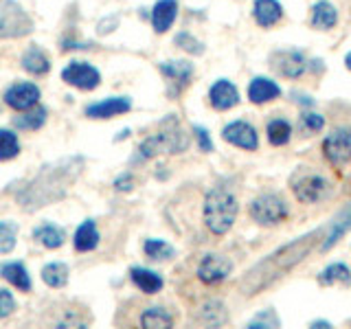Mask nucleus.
Listing matches in <instances>:
<instances>
[{"label":"nucleus","mask_w":351,"mask_h":329,"mask_svg":"<svg viewBox=\"0 0 351 329\" xmlns=\"http://www.w3.org/2000/svg\"><path fill=\"white\" fill-rule=\"evenodd\" d=\"M178 16V0H158L152 9V27L156 33L169 31Z\"/></svg>","instance_id":"obj_19"},{"label":"nucleus","mask_w":351,"mask_h":329,"mask_svg":"<svg viewBox=\"0 0 351 329\" xmlns=\"http://www.w3.org/2000/svg\"><path fill=\"white\" fill-rule=\"evenodd\" d=\"M62 80L69 86L80 88V90H95L101 84V75L88 62H71L62 71Z\"/></svg>","instance_id":"obj_11"},{"label":"nucleus","mask_w":351,"mask_h":329,"mask_svg":"<svg viewBox=\"0 0 351 329\" xmlns=\"http://www.w3.org/2000/svg\"><path fill=\"white\" fill-rule=\"evenodd\" d=\"M22 69L31 75H47L51 71V62L40 47H31L22 55Z\"/></svg>","instance_id":"obj_26"},{"label":"nucleus","mask_w":351,"mask_h":329,"mask_svg":"<svg viewBox=\"0 0 351 329\" xmlns=\"http://www.w3.org/2000/svg\"><path fill=\"white\" fill-rule=\"evenodd\" d=\"M312 27L318 29V31H327V29H334L336 22H338V11L332 3H327V0H318L312 7Z\"/></svg>","instance_id":"obj_21"},{"label":"nucleus","mask_w":351,"mask_h":329,"mask_svg":"<svg viewBox=\"0 0 351 329\" xmlns=\"http://www.w3.org/2000/svg\"><path fill=\"white\" fill-rule=\"evenodd\" d=\"M84 158L82 156H69L58 162L44 164V167L33 175V178L16 193L18 204L25 211H38L42 206H49L53 202H60L77 178L84 171Z\"/></svg>","instance_id":"obj_2"},{"label":"nucleus","mask_w":351,"mask_h":329,"mask_svg":"<svg viewBox=\"0 0 351 329\" xmlns=\"http://www.w3.org/2000/svg\"><path fill=\"white\" fill-rule=\"evenodd\" d=\"M16 310V301L7 290H0V318H7L11 316Z\"/></svg>","instance_id":"obj_40"},{"label":"nucleus","mask_w":351,"mask_h":329,"mask_svg":"<svg viewBox=\"0 0 351 329\" xmlns=\"http://www.w3.org/2000/svg\"><path fill=\"white\" fill-rule=\"evenodd\" d=\"M130 277H132V283L145 294H156L162 290V285H165L160 274L154 272V270H147V268H132Z\"/></svg>","instance_id":"obj_22"},{"label":"nucleus","mask_w":351,"mask_h":329,"mask_svg":"<svg viewBox=\"0 0 351 329\" xmlns=\"http://www.w3.org/2000/svg\"><path fill=\"white\" fill-rule=\"evenodd\" d=\"M143 250H145V255L154 261H162V259H171L176 255V250L167 244V241L162 239H145V244H143Z\"/></svg>","instance_id":"obj_33"},{"label":"nucleus","mask_w":351,"mask_h":329,"mask_svg":"<svg viewBox=\"0 0 351 329\" xmlns=\"http://www.w3.org/2000/svg\"><path fill=\"white\" fill-rule=\"evenodd\" d=\"M351 230V204H347L345 208H340V211L334 215V219L325 226V233H323V239L321 244H318V250H332L340 239H343L347 233Z\"/></svg>","instance_id":"obj_13"},{"label":"nucleus","mask_w":351,"mask_h":329,"mask_svg":"<svg viewBox=\"0 0 351 329\" xmlns=\"http://www.w3.org/2000/svg\"><path fill=\"white\" fill-rule=\"evenodd\" d=\"M250 217L252 222L259 226H277L285 222L290 215V208L285 204L283 197L274 195V193H263L250 202Z\"/></svg>","instance_id":"obj_7"},{"label":"nucleus","mask_w":351,"mask_h":329,"mask_svg":"<svg viewBox=\"0 0 351 329\" xmlns=\"http://www.w3.org/2000/svg\"><path fill=\"white\" fill-rule=\"evenodd\" d=\"M160 73L162 77H167L169 84L173 86L171 97L178 95L184 86H189L191 77H193V64L191 62H184V60H171V62H162L160 66Z\"/></svg>","instance_id":"obj_15"},{"label":"nucleus","mask_w":351,"mask_h":329,"mask_svg":"<svg viewBox=\"0 0 351 329\" xmlns=\"http://www.w3.org/2000/svg\"><path fill=\"white\" fill-rule=\"evenodd\" d=\"M114 186L119 191H132V186H134V178H132L130 173H123V175H119V178L114 180Z\"/></svg>","instance_id":"obj_42"},{"label":"nucleus","mask_w":351,"mask_h":329,"mask_svg":"<svg viewBox=\"0 0 351 329\" xmlns=\"http://www.w3.org/2000/svg\"><path fill=\"white\" fill-rule=\"evenodd\" d=\"M230 272H233V261L219 255V252H208V255L202 257L200 266H197V279L206 285H215L226 281Z\"/></svg>","instance_id":"obj_10"},{"label":"nucleus","mask_w":351,"mask_h":329,"mask_svg":"<svg viewBox=\"0 0 351 329\" xmlns=\"http://www.w3.org/2000/svg\"><path fill=\"white\" fill-rule=\"evenodd\" d=\"M279 97H281V88L277 82L270 80V77H255L248 86V99L257 106L274 101V99H279Z\"/></svg>","instance_id":"obj_18"},{"label":"nucleus","mask_w":351,"mask_h":329,"mask_svg":"<svg viewBox=\"0 0 351 329\" xmlns=\"http://www.w3.org/2000/svg\"><path fill=\"white\" fill-rule=\"evenodd\" d=\"M42 281L49 285V288H64L69 283V266L62 261H53L47 263L42 270Z\"/></svg>","instance_id":"obj_30"},{"label":"nucleus","mask_w":351,"mask_h":329,"mask_svg":"<svg viewBox=\"0 0 351 329\" xmlns=\"http://www.w3.org/2000/svg\"><path fill=\"white\" fill-rule=\"evenodd\" d=\"M33 237H36L40 244H44L47 248H60L64 244V230L60 226L55 224H42V226H36V230H33Z\"/></svg>","instance_id":"obj_31"},{"label":"nucleus","mask_w":351,"mask_h":329,"mask_svg":"<svg viewBox=\"0 0 351 329\" xmlns=\"http://www.w3.org/2000/svg\"><path fill=\"white\" fill-rule=\"evenodd\" d=\"M193 134L197 138V147L202 151H213V143H211V136H208V130L202 127V125H193Z\"/></svg>","instance_id":"obj_39"},{"label":"nucleus","mask_w":351,"mask_h":329,"mask_svg":"<svg viewBox=\"0 0 351 329\" xmlns=\"http://www.w3.org/2000/svg\"><path fill=\"white\" fill-rule=\"evenodd\" d=\"M20 154L18 136L11 130H0V160H11Z\"/></svg>","instance_id":"obj_34"},{"label":"nucleus","mask_w":351,"mask_h":329,"mask_svg":"<svg viewBox=\"0 0 351 329\" xmlns=\"http://www.w3.org/2000/svg\"><path fill=\"white\" fill-rule=\"evenodd\" d=\"M141 325L149 329H167L173 327V316L165 307H147L141 314Z\"/></svg>","instance_id":"obj_29"},{"label":"nucleus","mask_w":351,"mask_h":329,"mask_svg":"<svg viewBox=\"0 0 351 329\" xmlns=\"http://www.w3.org/2000/svg\"><path fill=\"white\" fill-rule=\"evenodd\" d=\"M323 154L332 167H345L351 162V127H336L323 141Z\"/></svg>","instance_id":"obj_9"},{"label":"nucleus","mask_w":351,"mask_h":329,"mask_svg":"<svg viewBox=\"0 0 351 329\" xmlns=\"http://www.w3.org/2000/svg\"><path fill=\"white\" fill-rule=\"evenodd\" d=\"M318 283L323 285V288H329V285L334 283H343V285H349L351 283V270L347 263H332V266L323 268L321 272H318Z\"/></svg>","instance_id":"obj_27"},{"label":"nucleus","mask_w":351,"mask_h":329,"mask_svg":"<svg viewBox=\"0 0 351 329\" xmlns=\"http://www.w3.org/2000/svg\"><path fill=\"white\" fill-rule=\"evenodd\" d=\"M38 101H40V88L36 84H29V82L14 84L5 93V103L9 108L18 110V112H22V110H29L33 106H38Z\"/></svg>","instance_id":"obj_14"},{"label":"nucleus","mask_w":351,"mask_h":329,"mask_svg":"<svg viewBox=\"0 0 351 329\" xmlns=\"http://www.w3.org/2000/svg\"><path fill=\"white\" fill-rule=\"evenodd\" d=\"M132 110V101L128 97H110L104 99V101L93 103L86 108V117L90 119H112L119 114H125Z\"/></svg>","instance_id":"obj_17"},{"label":"nucleus","mask_w":351,"mask_h":329,"mask_svg":"<svg viewBox=\"0 0 351 329\" xmlns=\"http://www.w3.org/2000/svg\"><path fill=\"white\" fill-rule=\"evenodd\" d=\"M325 228H314L310 233L301 235L299 239L290 241L281 248H277L270 255H266L261 261H257L250 270H246V274L239 281V292L244 296H255L259 292H263L274 281H279L281 277H285L292 268H296L299 263L310 255V252L321 244Z\"/></svg>","instance_id":"obj_1"},{"label":"nucleus","mask_w":351,"mask_h":329,"mask_svg":"<svg viewBox=\"0 0 351 329\" xmlns=\"http://www.w3.org/2000/svg\"><path fill=\"white\" fill-rule=\"evenodd\" d=\"M0 277H3L5 281H9L11 285H16V288L22 292H31V277L20 261L3 263V266H0Z\"/></svg>","instance_id":"obj_23"},{"label":"nucleus","mask_w":351,"mask_h":329,"mask_svg":"<svg viewBox=\"0 0 351 329\" xmlns=\"http://www.w3.org/2000/svg\"><path fill=\"white\" fill-rule=\"evenodd\" d=\"M222 138L230 145H235L239 149L255 151L259 147V134L255 125H250L248 121H233L222 130Z\"/></svg>","instance_id":"obj_12"},{"label":"nucleus","mask_w":351,"mask_h":329,"mask_svg":"<svg viewBox=\"0 0 351 329\" xmlns=\"http://www.w3.org/2000/svg\"><path fill=\"white\" fill-rule=\"evenodd\" d=\"M310 327H314V329H323V327H332V323H329V321H314Z\"/></svg>","instance_id":"obj_43"},{"label":"nucleus","mask_w":351,"mask_h":329,"mask_svg":"<svg viewBox=\"0 0 351 329\" xmlns=\"http://www.w3.org/2000/svg\"><path fill=\"white\" fill-rule=\"evenodd\" d=\"M345 66H347V69L351 71V51H349V53L345 55Z\"/></svg>","instance_id":"obj_44"},{"label":"nucleus","mask_w":351,"mask_h":329,"mask_svg":"<svg viewBox=\"0 0 351 329\" xmlns=\"http://www.w3.org/2000/svg\"><path fill=\"white\" fill-rule=\"evenodd\" d=\"M73 244H75V250H80V252L95 250L99 246V230L93 219H84L82 226L77 228Z\"/></svg>","instance_id":"obj_24"},{"label":"nucleus","mask_w":351,"mask_h":329,"mask_svg":"<svg viewBox=\"0 0 351 329\" xmlns=\"http://www.w3.org/2000/svg\"><path fill=\"white\" fill-rule=\"evenodd\" d=\"M325 127V117L318 112H303L301 114V130L307 134H316Z\"/></svg>","instance_id":"obj_37"},{"label":"nucleus","mask_w":351,"mask_h":329,"mask_svg":"<svg viewBox=\"0 0 351 329\" xmlns=\"http://www.w3.org/2000/svg\"><path fill=\"white\" fill-rule=\"evenodd\" d=\"M18 224L16 222H0V255H7L16 248Z\"/></svg>","instance_id":"obj_35"},{"label":"nucleus","mask_w":351,"mask_h":329,"mask_svg":"<svg viewBox=\"0 0 351 329\" xmlns=\"http://www.w3.org/2000/svg\"><path fill=\"white\" fill-rule=\"evenodd\" d=\"M281 325V321L277 318V314H274L272 310H263V312H259L252 321L248 323V329H270V327H279Z\"/></svg>","instance_id":"obj_38"},{"label":"nucleus","mask_w":351,"mask_h":329,"mask_svg":"<svg viewBox=\"0 0 351 329\" xmlns=\"http://www.w3.org/2000/svg\"><path fill=\"white\" fill-rule=\"evenodd\" d=\"M270 66L272 71L279 77H285V80H299L310 69V62L307 58L296 49H281L270 53Z\"/></svg>","instance_id":"obj_8"},{"label":"nucleus","mask_w":351,"mask_h":329,"mask_svg":"<svg viewBox=\"0 0 351 329\" xmlns=\"http://www.w3.org/2000/svg\"><path fill=\"white\" fill-rule=\"evenodd\" d=\"M186 147H189V136L184 134L182 127L178 125V121L171 114L169 119H165L160 132L147 136L141 143L138 154H141V158H154V156H158V154H180Z\"/></svg>","instance_id":"obj_4"},{"label":"nucleus","mask_w":351,"mask_h":329,"mask_svg":"<svg viewBox=\"0 0 351 329\" xmlns=\"http://www.w3.org/2000/svg\"><path fill=\"white\" fill-rule=\"evenodd\" d=\"M252 16H255V22L259 27L268 29V27H274L283 18V7L279 0H255Z\"/></svg>","instance_id":"obj_20"},{"label":"nucleus","mask_w":351,"mask_h":329,"mask_svg":"<svg viewBox=\"0 0 351 329\" xmlns=\"http://www.w3.org/2000/svg\"><path fill=\"white\" fill-rule=\"evenodd\" d=\"M237 211H239L237 197L224 184L213 186L204 197V211H202L204 224L213 235H226L235 224Z\"/></svg>","instance_id":"obj_3"},{"label":"nucleus","mask_w":351,"mask_h":329,"mask_svg":"<svg viewBox=\"0 0 351 329\" xmlns=\"http://www.w3.org/2000/svg\"><path fill=\"white\" fill-rule=\"evenodd\" d=\"M33 31V20L16 0H0V40L25 38Z\"/></svg>","instance_id":"obj_6"},{"label":"nucleus","mask_w":351,"mask_h":329,"mask_svg":"<svg viewBox=\"0 0 351 329\" xmlns=\"http://www.w3.org/2000/svg\"><path fill=\"white\" fill-rule=\"evenodd\" d=\"M208 103H211L217 112H224V110H230L239 103V90L233 82L217 80L211 86V90H208Z\"/></svg>","instance_id":"obj_16"},{"label":"nucleus","mask_w":351,"mask_h":329,"mask_svg":"<svg viewBox=\"0 0 351 329\" xmlns=\"http://www.w3.org/2000/svg\"><path fill=\"white\" fill-rule=\"evenodd\" d=\"M266 134H268L270 145L281 147V145H285V143L290 141V136H292V125L285 119H272L270 123H268V127H266Z\"/></svg>","instance_id":"obj_32"},{"label":"nucleus","mask_w":351,"mask_h":329,"mask_svg":"<svg viewBox=\"0 0 351 329\" xmlns=\"http://www.w3.org/2000/svg\"><path fill=\"white\" fill-rule=\"evenodd\" d=\"M47 108L42 106H33L29 110H22V114L14 119V125L18 130H25V132H36L40 130L44 123H47Z\"/></svg>","instance_id":"obj_25"},{"label":"nucleus","mask_w":351,"mask_h":329,"mask_svg":"<svg viewBox=\"0 0 351 329\" xmlns=\"http://www.w3.org/2000/svg\"><path fill=\"white\" fill-rule=\"evenodd\" d=\"M173 44L178 49H182V51H186V53H191V55H202L204 53V44L197 40V38H193L191 33H186V31H182V33H178V36L173 38Z\"/></svg>","instance_id":"obj_36"},{"label":"nucleus","mask_w":351,"mask_h":329,"mask_svg":"<svg viewBox=\"0 0 351 329\" xmlns=\"http://www.w3.org/2000/svg\"><path fill=\"white\" fill-rule=\"evenodd\" d=\"M290 186L294 191V197L303 204L325 202L327 197H332L334 193V184L327 175H323L316 169H307V167L294 171V175L290 178Z\"/></svg>","instance_id":"obj_5"},{"label":"nucleus","mask_w":351,"mask_h":329,"mask_svg":"<svg viewBox=\"0 0 351 329\" xmlns=\"http://www.w3.org/2000/svg\"><path fill=\"white\" fill-rule=\"evenodd\" d=\"M197 321H200L202 325H206V327H219V325H224L228 321V312H226L224 303H219V301H206L202 305L200 314H197Z\"/></svg>","instance_id":"obj_28"},{"label":"nucleus","mask_w":351,"mask_h":329,"mask_svg":"<svg viewBox=\"0 0 351 329\" xmlns=\"http://www.w3.org/2000/svg\"><path fill=\"white\" fill-rule=\"evenodd\" d=\"M119 25V16H112V18H104L101 22H99V27H97V33L99 36H106V33L110 31H114Z\"/></svg>","instance_id":"obj_41"}]
</instances>
